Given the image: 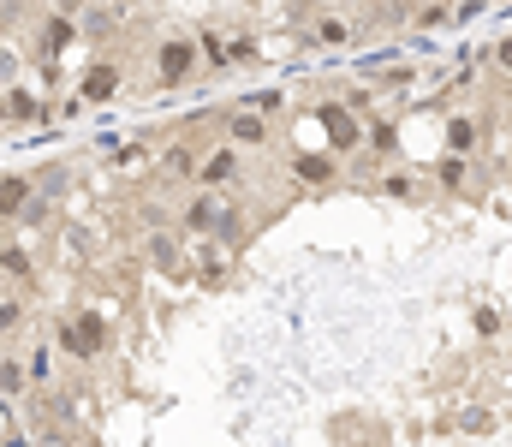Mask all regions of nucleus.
<instances>
[{"label": "nucleus", "mask_w": 512, "mask_h": 447, "mask_svg": "<svg viewBox=\"0 0 512 447\" xmlns=\"http://www.w3.org/2000/svg\"><path fill=\"white\" fill-rule=\"evenodd\" d=\"M179 233L215 239V245L239 251V245H245V203H239V191H203V185H197V191L179 203Z\"/></svg>", "instance_id": "nucleus-1"}, {"label": "nucleus", "mask_w": 512, "mask_h": 447, "mask_svg": "<svg viewBox=\"0 0 512 447\" xmlns=\"http://www.w3.org/2000/svg\"><path fill=\"white\" fill-rule=\"evenodd\" d=\"M48 340H54V352L66 364H102L114 352V328H108L102 310H66V316H54Z\"/></svg>", "instance_id": "nucleus-2"}, {"label": "nucleus", "mask_w": 512, "mask_h": 447, "mask_svg": "<svg viewBox=\"0 0 512 447\" xmlns=\"http://www.w3.org/2000/svg\"><path fill=\"white\" fill-rule=\"evenodd\" d=\"M197 72H203V66H197V36H191V30H161L155 48H149V78H155V90H185Z\"/></svg>", "instance_id": "nucleus-3"}, {"label": "nucleus", "mask_w": 512, "mask_h": 447, "mask_svg": "<svg viewBox=\"0 0 512 447\" xmlns=\"http://www.w3.org/2000/svg\"><path fill=\"white\" fill-rule=\"evenodd\" d=\"M245 179H251V155L233 144H209L191 167V185H203V191H239Z\"/></svg>", "instance_id": "nucleus-4"}, {"label": "nucleus", "mask_w": 512, "mask_h": 447, "mask_svg": "<svg viewBox=\"0 0 512 447\" xmlns=\"http://www.w3.org/2000/svg\"><path fill=\"white\" fill-rule=\"evenodd\" d=\"M286 173H292L298 191H334V185L346 179V167H340L334 149H292V155H286Z\"/></svg>", "instance_id": "nucleus-5"}, {"label": "nucleus", "mask_w": 512, "mask_h": 447, "mask_svg": "<svg viewBox=\"0 0 512 447\" xmlns=\"http://www.w3.org/2000/svg\"><path fill=\"white\" fill-rule=\"evenodd\" d=\"M0 114H6V126L30 132V126H48V120H54V102L18 78V84H6V90H0Z\"/></svg>", "instance_id": "nucleus-6"}, {"label": "nucleus", "mask_w": 512, "mask_h": 447, "mask_svg": "<svg viewBox=\"0 0 512 447\" xmlns=\"http://www.w3.org/2000/svg\"><path fill=\"white\" fill-rule=\"evenodd\" d=\"M221 144L245 149V155H262V149H274V120H262L251 108H227L221 114Z\"/></svg>", "instance_id": "nucleus-7"}, {"label": "nucleus", "mask_w": 512, "mask_h": 447, "mask_svg": "<svg viewBox=\"0 0 512 447\" xmlns=\"http://www.w3.org/2000/svg\"><path fill=\"white\" fill-rule=\"evenodd\" d=\"M84 108H102V102H114V96H126V66L120 60H90L84 72H78V90H72Z\"/></svg>", "instance_id": "nucleus-8"}, {"label": "nucleus", "mask_w": 512, "mask_h": 447, "mask_svg": "<svg viewBox=\"0 0 512 447\" xmlns=\"http://www.w3.org/2000/svg\"><path fill=\"white\" fill-rule=\"evenodd\" d=\"M66 48H78V18L48 12V18H42V30H36V42H30V54H36V60H42V72H48Z\"/></svg>", "instance_id": "nucleus-9"}, {"label": "nucleus", "mask_w": 512, "mask_h": 447, "mask_svg": "<svg viewBox=\"0 0 512 447\" xmlns=\"http://www.w3.org/2000/svg\"><path fill=\"white\" fill-rule=\"evenodd\" d=\"M429 179H435L441 191H453V197H471V191L483 185V167H477V155H453V149H447V155L429 167Z\"/></svg>", "instance_id": "nucleus-10"}, {"label": "nucleus", "mask_w": 512, "mask_h": 447, "mask_svg": "<svg viewBox=\"0 0 512 447\" xmlns=\"http://www.w3.org/2000/svg\"><path fill=\"white\" fill-rule=\"evenodd\" d=\"M304 42H310V48H352V42H358V24H352L346 12H316L310 30H304Z\"/></svg>", "instance_id": "nucleus-11"}, {"label": "nucleus", "mask_w": 512, "mask_h": 447, "mask_svg": "<svg viewBox=\"0 0 512 447\" xmlns=\"http://www.w3.org/2000/svg\"><path fill=\"white\" fill-rule=\"evenodd\" d=\"M24 370H30V394H48V388H60L54 382V364H60V352H54V340L42 334V340H24Z\"/></svg>", "instance_id": "nucleus-12"}, {"label": "nucleus", "mask_w": 512, "mask_h": 447, "mask_svg": "<svg viewBox=\"0 0 512 447\" xmlns=\"http://www.w3.org/2000/svg\"><path fill=\"white\" fill-rule=\"evenodd\" d=\"M0 281H6V287H18V293H30V287H36V257H30V245H24V239H0Z\"/></svg>", "instance_id": "nucleus-13"}, {"label": "nucleus", "mask_w": 512, "mask_h": 447, "mask_svg": "<svg viewBox=\"0 0 512 447\" xmlns=\"http://www.w3.org/2000/svg\"><path fill=\"white\" fill-rule=\"evenodd\" d=\"M191 36H197V66H203L209 78H227V72H233V60H227V30H221V24H197Z\"/></svg>", "instance_id": "nucleus-14"}, {"label": "nucleus", "mask_w": 512, "mask_h": 447, "mask_svg": "<svg viewBox=\"0 0 512 447\" xmlns=\"http://www.w3.org/2000/svg\"><path fill=\"white\" fill-rule=\"evenodd\" d=\"M24 328H30V304H24L18 287H6V293H0V346H24V340H30Z\"/></svg>", "instance_id": "nucleus-15"}, {"label": "nucleus", "mask_w": 512, "mask_h": 447, "mask_svg": "<svg viewBox=\"0 0 512 447\" xmlns=\"http://www.w3.org/2000/svg\"><path fill=\"white\" fill-rule=\"evenodd\" d=\"M30 197H36V179L30 173H0V221L6 227H18V215H24Z\"/></svg>", "instance_id": "nucleus-16"}, {"label": "nucleus", "mask_w": 512, "mask_h": 447, "mask_svg": "<svg viewBox=\"0 0 512 447\" xmlns=\"http://www.w3.org/2000/svg\"><path fill=\"white\" fill-rule=\"evenodd\" d=\"M376 191L393 197V203H417V197H423V173H417V167H382V173H376Z\"/></svg>", "instance_id": "nucleus-17"}, {"label": "nucleus", "mask_w": 512, "mask_h": 447, "mask_svg": "<svg viewBox=\"0 0 512 447\" xmlns=\"http://www.w3.org/2000/svg\"><path fill=\"white\" fill-rule=\"evenodd\" d=\"M447 149L453 155H483V114H453L447 120Z\"/></svg>", "instance_id": "nucleus-18"}, {"label": "nucleus", "mask_w": 512, "mask_h": 447, "mask_svg": "<svg viewBox=\"0 0 512 447\" xmlns=\"http://www.w3.org/2000/svg\"><path fill=\"white\" fill-rule=\"evenodd\" d=\"M30 394V370L12 346H0V400H24Z\"/></svg>", "instance_id": "nucleus-19"}, {"label": "nucleus", "mask_w": 512, "mask_h": 447, "mask_svg": "<svg viewBox=\"0 0 512 447\" xmlns=\"http://www.w3.org/2000/svg\"><path fill=\"white\" fill-rule=\"evenodd\" d=\"M149 257H155L161 275H173L179 269V233L173 227H149Z\"/></svg>", "instance_id": "nucleus-20"}, {"label": "nucleus", "mask_w": 512, "mask_h": 447, "mask_svg": "<svg viewBox=\"0 0 512 447\" xmlns=\"http://www.w3.org/2000/svg\"><path fill=\"white\" fill-rule=\"evenodd\" d=\"M364 149L382 155V161H393V155H399V126H393V120H376V126L364 132Z\"/></svg>", "instance_id": "nucleus-21"}, {"label": "nucleus", "mask_w": 512, "mask_h": 447, "mask_svg": "<svg viewBox=\"0 0 512 447\" xmlns=\"http://www.w3.org/2000/svg\"><path fill=\"white\" fill-rule=\"evenodd\" d=\"M227 60H233V72H239V66H256V60H262V48H256V36H251V30H227Z\"/></svg>", "instance_id": "nucleus-22"}, {"label": "nucleus", "mask_w": 512, "mask_h": 447, "mask_svg": "<svg viewBox=\"0 0 512 447\" xmlns=\"http://www.w3.org/2000/svg\"><path fill=\"white\" fill-rule=\"evenodd\" d=\"M197 155H203V149H191V144H167V149H161V167H167L173 179H191Z\"/></svg>", "instance_id": "nucleus-23"}, {"label": "nucleus", "mask_w": 512, "mask_h": 447, "mask_svg": "<svg viewBox=\"0 0 512 447\" xmlns=\"http://www.w3.org/2000/svg\"><path fill=\"white\" fill-rule=\"evenodd\" d=\"M239 108H251V114H262V120H280V114H286V96H280V90H256V96H245Z\"/></svg>", "instance_id": "nucleus-24"}, {"label": "nucleus", "mask_w": 512, "mask_h": 447, "mask_svg": "<svg viewBox=\"0 0 512 447\" xmlns=\"http://www.w3.org/2000/svg\"><path fill=\"white\" fill-rule=\"evenodd\" d=\"M459 430H465V436H495V412H489V406H465V412H459Z\"/></svg>", "instance_id": "nucleus-25"}, {"label": "nucleus", "mask_w": 512, "mask_h": 447, "mask_svg": "<svg viewBox=\"0 0 512 447\" xmlns=\"http://www.w3.org/2000/svg\"><path fill=\"white\" fill-rule=\"evenodd\" d=\"M483 66H489L495 78H512V36H501V42L483 48Z\"/></svg>", "instance_id": "nucleus-26"}, {"label": "nucleus", "mask_w": 512, "mask_h": 447, "mask_svg": "<svg viewBox=\"0 0 512 447\" xmlns=\"http://www.w3.org/2000/svg\"><path fill=\"white\" fill-rule=\"evenodd\" d=\"M18 72H24V48H0V90L18 84Z\"/></svg>", "instance_id": "nucleus-27"}, {"label": "nucleus", "mask_w": 512, "mask_h": 447, "mask_svg": "<svg viewBox=\"0 0 512 447\" xmlns=\"http://www.w3.org/2000/svg\"><path fill=\"white\" fill-rule=\"evenodd\" d=\"M376 84H417V66H387Z\"/></svg>", "instance_id": "nucleus-28"}, {"label": "nucleus", "mask_w": 512, "mask_h": 447, "mask_svg": "<svg viewBox=\"0 0 512 447\" xmlns=\"http://www.w3.org/2000/svg\"><path fill=\"white\" fill-rule=\"evenodd\" d=\"M18 18V0H0V36H6V24Z\"/></svg>", "instance_id": "nucleus-29"}, {"label": "nucleus", "mask_w": 512, "mask_h": 447, "mask_svg": "<svg viewBox=\"0 0 512 447\" xmlns=\"http://www.w3.org/2000/svg\"><path fill=\"white\" fill-rule=\"evenodd\" d=\"M0 293H6V281H0Z\"/></svg>", "instance_id": "nucleus-30"}, {"label": "nucleus", "mask_w": 512, "mask_h": 447, "mask_svg": "<svg viewBox=\"0 0 512 447\" xmlns=\"http://www.w3.org/2000/svg\"><path fill=\"white\" fill-rule=\"evenodd\" d=\"M0 126H6V114H0Z\"/></svg>", "instance_id": "nucleus-31"}]
</instances>
